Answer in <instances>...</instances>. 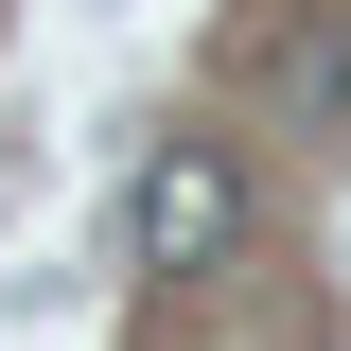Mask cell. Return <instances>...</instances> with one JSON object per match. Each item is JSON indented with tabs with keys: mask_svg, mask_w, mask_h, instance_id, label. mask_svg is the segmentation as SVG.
I'll return each instance as SVG.
<instances>
[{
	"mask_svg": "<svg viewBox=\"0 0 351 351\" xmlns=\"http://www.w3.org/2000/svg\"><path fill=\"white\" fill-rule=\"evenodd\" d=\"M246 88L281 106V123L334 141V123H351V18H263V36H246Z\"/></svg>",
	"mask_w": 351,
	"mask_h": 351,
	"instance_id": "obj_2",
	"label": "cell"
},
{
	"mask_svg": "<svg viewBox=\"0 0 351 351\" xmlns=\"http://www.w3.org/2000/svg\"><path fill=\"white\" fill-rule=\"evenodd\" d=\"M123 246H141V281H211L246 246V158L228 141H158L141 193H123Z\"/></svg>",
	"mask_w": 351,
	"mask_h": 351,
	"instance_id": "obj_1",
	"label": "cell"
}]
</instances>
